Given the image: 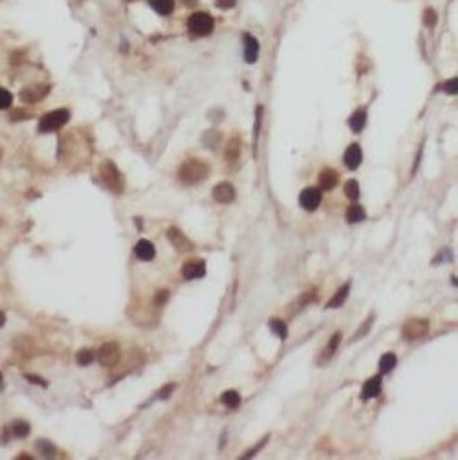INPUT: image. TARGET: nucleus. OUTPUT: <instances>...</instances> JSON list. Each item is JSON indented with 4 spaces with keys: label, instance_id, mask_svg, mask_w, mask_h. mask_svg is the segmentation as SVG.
Masks as SVG:
<instances>
[{
    "label": "nucleus",
    "instance_id": "obj_1",
    "mask_svg": "<svg viewBox=\"0 0 458 460\" xmlns=\"http://www.w3.org/2000/svg\"><path fill=\"white\" fill-rule=\"evenodd\" d=\"M209 165L202 160H187L178 169V180L185 185H194L209 176Z\"/></svg>",
    "mask_w": 458,
    "mask_h": 460
},
{
    "label": "nucleus",
    "instance_id": "obj_2",
    "mask_svg": "<svg viewBox=\"0 0 458 460\" xmlns=\"http://www.w3.org/2000/svg\"><path fill=\"white\" fill-rule=\"evenodd\" d=\"M99 178L105 187H108L112 193L121 194L123 189H125V182H123L121 171L114 165L112 161H103L99 165Z\"/></svg>",
    "mask_w": 458,
    "mask_h": 460
},
{
    "label": "nucleus",
    "instance_id": "obj_3",
    "mask_svg": "<svg viewBox=\"0 0 458 460\" xmlns=\"http://www.w3.org/2000/svg\"><path fill=\"white\" fill-rule=\"evenodd\" d=\"M70 119V112L66 108H57V110H52V112L44 114L41 121H39V132L41 134H48V132H55L61 127L68 123Z\"/></svg>",
    "mask_w": 458,
    "mask_h": 460
},
{
    "label": "nucleus",
    "instance_id": "obj_4",
    "mask_svg": "<svg viewBox=\"0 0 458 460\" xmlns=\"http://www.w3.org/2000/svg\"><path fill=\"white\" fill-rule=\"evenodd\" d=\"M213 28H214L213 17L209 15V13H205V11H196V13H192L191 19H189V30H191L194 35H198V37L209 35V33L213 32Z\"/></svg>",
    "mask_w": 458,
    "mask_h": 460
},
{
    "label": "nucleus",
    "instance_id": "obj_5",
    "mask_svg": "<svg viewBox=\"0 0 458 460\" xmlns=\"http://www.w3.org/2000/svg\"><path fill=\"white\" fill-rule=\"evenodd\" d=\"M121 359V348L116 341H108L97 350V361L101 367H116Z\"/></svg>",
    "mask_w": 458,
    "mask_h": 460
},
{
    "label": "nucleus",
    "instance_id": "obj_6",
    "mask_svg": "<svg viewBox=\"0 0 458 460\" xmlns=\"http://www.w3.org/2000/svg\"><path fill=\"white\" fill-rule=\"evenodd\" d=\"M429 332V321L427 319H409L405 323L403 328H401V334L407 341H416V339H421V337L427 336Z\"/></svg>",
    "mask_w": 458,
    "mask_h": 460
},
{
    "label": "nucleus",
    "instance_id": "obj_7",
    "mask_svg": "<svg viewBox=\"0 0 458 460\" xmlns=\"http://www.w3.org/2000/svg\"><path fill=\"white\" fill-rule=\"evenodd\" d=\"M299 203L304 211H315L321 203V191L317 187H306L299 194Z\"/></svg>",
    "mask_w": 458,
    "mask_h": 460
},
{
    "label": "nucleus",
    "instance_id": "obj_8",
    "mask_svg": "<svg viewBox=\"0 0 458 460\" xmlns=\"http://www.w3.org/2000/svg\"><path fill=\"white\" fill-rule=\"evenodd\" d=\"M50 86L48 85H37V86H26L21 90V99L28 105H33V103H39L41 99H44V96H48Z\"/></svg>",
    "mask_w": 458,
    "mask_h": 460
},
{
    "label": "nucleus",
    "instance_id": "obj_9",
    "mask_svg": "<svg viewBox=\"0 0 458 460\" xmlns=\"http://www.w3.org/2000/svg\"><path fill=\"white\" fill-rule=\"evenodd\" d=\"M207 272V266H205V261L202 259H192V261H187L181 268V275L185 279H202Z\"/></svg>",
    "mask_w": 458,
    "mask_h": 460
},
{
    "label": "nucleus",
    "instance_id": "obj_10",
    "mask_svg": "<svg viewBox=\"0 0 458 460\" xmlns=\"http://www.w3.org/2000/svg\"><path fill=\"white\" fill-rule=\"evenodd\" d=\"M167 239H169V242H171L178 252H191L192 248H194V244H192V242L187 239V235H183V231H180L178 227H171V229L167 231Z\"/></svg>",
    "mask_w": 458,
    "mask_h": 460
},
{
    "label": "nucleus",
    "instance_id": "obj_11",
    "mask_svg": "<svg viewBox=\"0 0 458 460\" xmlns=\"http://www.w3.org/2000/svg\"><path fill=\"white\" fill-rule=\"evenodd\" d=\"M242 41H244V61L248 65H253L259 59V41L250 33H244Z\"/></svg>",
    "mask_w": 458,
    "mask_h": 460
},
{
    "label": "nucleus",
    "instance_id": "obj_12",
    "mask_svg": "<svg viewBox=\"0 0 458 460\" xmlns=\"http://www.w3.org/2000/svg\"><path fill=\"white\" fill-rule=\"evenodd\" d=\"M363 161V150L357 143H352L345 152V165L352 171H356Z\"/></svg>",
    "mask_w": 458,
    "mask_h": 460
},
{
    "label": "nucleus",
    "instance_id": "obj_13",
    "mask_svg": "<svg viewBox=\"0 0 458 460\" xmlns=\"http://www.w3.org/2000/svg\"><path fill=\"white\" fill-rule=\"evenodd\" d=\"M213 198L218 203H231L235 200V187L227 182L218 183V185L213 189Z\"/></svg>",
    "mask_w": 458,
    "mask_h": 460
},
{
    "label": "nucleus",
    "instance_id": "obj_14",
    "mask_svg": "<svg viewBox=\"0 0 458 460\" xmlns=\"http://www.w3.org/2000/svg\"><path fill=\"white\" fill-rule=\"evenodd\" d=\"M134 253H136V257L139 259V261H152V259L156 257V248L154 244L150 241H147V239H141V241L136 244V248H134Z\"/></svg>",
    "mask_w": 458,
    "mask_h": 460
},
{
    "label": "nucleus",
    "instance_id": "obj_15",
    "mask_svg": "<svg viewBox=\"0 0 458 460\" xmlns=\"http://www.w3.org/2000/svg\"><path fill=\"white\" fill-rule=\"evenodd\" d=\"M379 391H381V376H374L363 385L361 400H372L379 394Z\"/></svg>",
    "mask_w": 458,
    "mask_h": 460
},
{
    "label": "nucleus",
    "instance_id": "obj_16",
    "mask_svg": "<svg viewBox=\"0 0 458 460\" xmlns=\"http://www.w3.org/2000/svg\"><path fill=\"white\" fill-rule=\"evenodd\" d=\"M337 182H339V174H337L334 169H325V171H321L319 185H321L323 191H330V189H334L337 185Z\"/></svg>",
    "mask_w": 458,
    "mask_h": 460
},
{
    "label": "nucleus",
    "instance_id": "obj_17",
    "mask_svg": "<svg viewBox=\"0 0 458 460\" xmlns=\"http://www.w3.org/2000/svg\"><path fill=\"white\" fill-rule=\"evenodd\" d=\"M341 337H343L341 332H336V334L330 337V343L326 345V348L323 350V354H321L319 363H326L328 359H332V356L337 352V347H339V343H341Z\"/></svg>",
    "mask_w": 458,
    "mask_h": 460
},
{
    "label": "nucleus",
    "instance_id": "obj_18",
    "mask_svg": "<svg viewBox=\"0 0 458 460\" xmlns=\"http://www.w3.org/2000/svg\"><path fill=\"white\" fill-rule=\"evenodd\" d=\"M348 292H350V283L343 284L341 288L334 294V297L326 303V308H339L341 305H345V301L348 299Z\"/></svg>",
    "mask_w": 458,
    "mask_h": 460
},
{
    "label": "nucleus",
    "instance_id": "obj_19",
    "mask_svg": "<svg viewBox=\"0 0 458 460\" xmlns=\"http://www.w3.org/2000/svg\"><path fill=\"white\" fill-rule=\"evenodd\" d=\"M35 451H37L41 456H44V458H54V456H57L55 445L52 444L50 440H44V438H39L37 442H35Z\"/></svg>",
    "mask_w": 458,
    "mask_h": 460
},
{
    "label": "nucleus",
    "instance_id": "obj_20",
    "mask_svg": "<svg viewBox=\"0 0 458 460\" xmlns=\"http://www.w3.org/2000/svg\"><path fill=\"white\" fill-rule=\"evenodd\" d=\"M365 218H367V213H365L363 205H359V203H354V205L346 209V222L348 224H357V222H363Z\"/></svg>",
    "mask_w": 458,
    "mask_h": 460
},
{
    "label": "nucleus",
    "instance_id": "obj_21",
    "mask_svg": "<svg viewBox=\"0 0 458 460\" xmlns=\"http://www.w3.org/2000/svg\"><path fill=\"white\" fill-rule=\"evenodd\" d=\"M348 125H350V129L356 134L361 132L365 129V125H367V112L365 110H356L350 116V119H348Z\"/></svg>",
    "mask_w": 458,
    "mask_h": 460
},
{
    "label": "nucleus",
    "instance_id": "obj_22",
    "mask_svg": "<svg viewBox=\"0 0 458 460\" xmlns=\"http://www.w3.org/2000/svg\"><path fill=\"white\" fill-rule=\"evenodd\" d=\"M396 365H398L396 354H392V352L383 354V356L379 358V372H381V374H389V372L394 370Z\"/></svg>",
    "mask_w": 458,
    "mask_h": 460
},
{
    "label": "nucleus",
    "instance_id": "obj_23",
    "mask_svg": "<svg viewBox=\"0 0 458 460\" xmlns=\"http://www.w3.org/2000/svg\"><path fill=\"white\" fill-rule=\"evenodd\" d=\"M149 2L160 15H171L174 10V0H149Z\"/></svg>",
    "mask_w": 458,
    "mask_h": 460
},
{
    "label": "nucleus",
    "instance_id": "obj_24",
    "mask_svg": "<svg viewBox=\"0 0 458 460\" xmlns=\"http://www.w3.org/2000/svg\"><path fill=\"white\" fill-rule=\"evenodd\" d=\"M11 434L17 438H26L30 434V423L24 422V420H15L11 423Z\"/></svg>",
    "mask_w": 458,
    "mask_h": 460
},
{
    "label": "nucleus",
    "instance_id": "obj_25",
    "mask_svg": "<svg viewBox=\"0 0 458 460\" xmlns=\"http://www.w3.org/2000/svg\"><path fill=\"white\" fill-rule=\"evenodd\" d=\"M220 400L227 409H237L240 405V394L237 391H225Z\"/></svg>",
    "mask_w": 458,
    "mask_h": 460
},
{
    "label": "nucleus",
    "instance_id": "obj_26",
    "mask_svg": "<svg viewBox=\"0 0 458 460\" xmlns=\"http://www.w3.org/2000/svg\"><path fill=\"white\" fill-rule=\"evenodd\" d=\"M94 359H96V352L90 350V348H83V350H79L77 356H75V361H77V365H81V367L90 365Z\"/></svg>",
    "mask_w": 458,
    "mask_h": 460
},
{
    "label": "nucleus",
    "instance_id": "obj_27",
    "mask_svg": "<svg viewBox=\"0 0 458 460\" xmlns=\"http://www.w3.org/2000/svg\"><path fill=\"white\" fill-rule=\"evenodd\" d=\"M270 328L275 336H279L281 339H286L288 337V327L286 323L281 321V319H270Z\"/></svg>",
    "mask_w": 458,
    "mask_h": 460
},
{
    "label": "nucleus",
    "instance_id": "obj_28",
    "mask_svg": "<svg viewBox=\"0 0 458 460\" xmlns=\"http://www.w3.org/2000/svg\"><path fill=\"white\" fill-rule=\"evenodd\" d=\"M345 194H346V198H350V200H357V198H359V183H357L356 180H348V182L345 183Z\"/></svg>",
    "mask_w": 458,
    "mask_h": 460
},
{
    "label": "nucleus",
    "instance_id": "obj_29",
    "mask_svg": "<svg viewBox=\"0 0 458 460\" xmlns=\"http://www.w3.org/2000/svg\"><path fill=\"white\" fill-rule=\"evenodd\" d=\"M239 150H240V141L239 138H233L229 139V145H227V160L229 161H235L239 158Z\"/></svg>",
    "mask_w": 458,
    "mask_h": 460
},
{
    "label": "nucleus",
    "instance_id": "obj_30",
    "mask_svg": "<svg viewBox=\"0 0 458 460\" xmlns=\"http://www.w3.org/2000/svg\"><path fill=\"white\" fill-rule=\"evenodd\" d=\"M11 103H13V96H11V92L0 86V110H6V108H10Z\"/></svg>",
    "mask_w": 458,
    "mask_h": 460
},
{
    "label": "nucleus",
    "instance_id": "obj_31",
    "mask_svg": "<svg viewBox=\"0 0 458 460\" xmlns=\"http://www.w3.org/2000/svg\"><path fill=\"white\" fill-rule=\"evenodd\" d=\"M372 321H374V316H370V317L367 319V321L363 323L361 328H359V330L356 332V336H354V341H357V339H361V337L365 336V334H368V332H370V328H372Z\"/></svg>",
    "mask_w": 458,
    "mask_h": 460
},
{
    "label": "nucleus",
    "instance_id": "obj_32",
    "mask_svg": "<svg viewBox=\"0 0 458 460\" xmlns=\"http://www.w3.org/2000/svg\"><path fill=\"white\" fill-rule=\"evenodd\" d=\"M436 11L432 10V8H429V10H425V13H423V22H425V26L432 28L434 24H436Z\"/></svg>",
    "mask_w": 458,
    "mask_h": 460
},
{
    "label": "nucleus",
    "instance_id": "obj_33",
    "mask_svg": "<svg viewBox=\"0 0 458 460\" xmlns=\"http://www.w3.org/2000/svg\"><path fill=\"white\" fill-rule=\"evenodd\" d=\"M24 380H26L28 383H33V385H39V387L48 385V381L43 380V378H39V376H35V374H24Z\"/></svg>",
    "mask_w": 458,
    "mask_h": 460
},
{
    "label": "nucleus",
    "instance_id": "obj_34",
    "mask_svg": "<svg viewBox=\"0 0 458 460\" xmlns=\"http://www.w3.org/2000/svg\"><path fill=\"white\" fill-rule=\"evenodd\" d=\"M442 88H443L445 92H447V94L454 96V94L458 92V79H456V77H453V79H449L447 83H445V85L442 86Z\"/></svg>",
    "mask_w": 458,
    "mask_h": 460
},
{
    "label": "nucleus",
    "instance_id": "obj_35",
    "mask_svg": "<svg viewBox=\"0 0 458 460\" xmlns=\"http://www.w3.org/2000/svg\"><path fill=\"white\" fill-rule=\"evenodd\" d=\"M268 438H270V436H264V438H262V440H261V442H259V444H257V445H255V447H253V449H251V451H248V453H246V455H244V456H242V458H251V456H255V453H259V451H261V449H262V447H264V445H266Z\"/></svg>",
    "mask_w": 458,
    "mask_h": 460
},
{
    "label": "nucleus",
    "instance_id": "obj_36",
    "mask_svg": "<svg viewBox=\"0 0 458 460\" xmlns=\"http://www.w3.org/2000/svg\"><path fill=\"white\" fill-rule=\"evenodd\" d=\"M174 389H176L174 383H169V385H165L160 392H158V398H161V400H167V398L172 394V391H174Z\"/></svg>",
    "mask_w": 458,
    "mask_h": 460
},
{
    "label": "nucleus",
    "instance_id": "obj_37",
    "mask_svg": "<svg viewBox=\"0 0 458 460\" xmlns=\"http://www.w3.org/2000/svg\"><path fill=\"white\" fill-rule=\"evenodd\" d=\"M214 4L218 6L220 10H231L237 4V0H214Z\"/></svg>",
    "mask_w": 458,
    "mask_h": 460
},
{
    "label": "nucleus",
    "instance_id": "obj_38",
    "mask_svg": "<svg viewBox=\"0 0 458 460\" xmlns=\"http://www.w3.org/2000/svg\"><path fill=\"white\" fill-rule=\"evenodd\" d=\"M167 299H169V292H167V290H160V292L156 294L154 301H156V305H163Z\"/></svg>",
    "mask_w": 458,
    "mask_h": 460
},
{
    "label": "nucleus",
    "instance_id": "obj_39",
    "mask_svg": "<svg viewBox=\"0 0 458 460\" xmlns=\"http://www.w3.org/2000/svg\"><path fill=\"white\" fill-rule=\"evenodd\" d=\"M30 118V114L28 112H22V110H15V112L11 114V121H21V119H26Z\"/></svg>",
    "mask_w": 458,
    "mask_h": 460
},
{
    "label": "nucleus",
    "instance_id": "obj_40",
    "mask_svg": "<svg viewBox=\"0 0 458 460\" xmlns=\"http://www.w3.org/2000/svg\"><path fill=\"white\" fill-rule=\"evenodd\" d=\"M6 325V316H4V312H0V328L4 327Z\"/></svg>",
    "mask_w": 458,
    "mask_h": 460
},
{
    "label": "nucleus",
    "instance_id": "obj_41",
    "mask_svg": "<svg viewBox=\"0 0 458 460\" xmlns=\"http://www.w3.org/2000/svg\"><path fill=\"white\" fill-rule=\"evenodd\" d=\"M198 0H183V4L185 6H196Z\"/></svg>",
    "mask_w": 458,
    "mask_h": 460
},
{
    "label": "nucleus",
    "instance_id": "obj_42",
    "mask_svg": "<svg viewBox=\"0 0 458 460\" xmlns=\"http://www.w3.org/2000/svg\"><path fill=\"white\" fill-rule=\"evenodd\" d=\"M4 389V378H2V372H0V391Z\"/></svg>",
    "mask_w": 458,
    "mask_h": 460
},
{
    "label": "nucleus",
    "instance_id": "obj_43",
    "mask_svg": "<svg viewBox=\"0 0 458 460\" xmlns=\"http://www.w3.org/2000/svg\"><path fill=\"white\" fill-rule=\"evenodd\" d=\"M19 458H22V460H28V458H30V456H28V455H26V453H22V455H21V456H19Z\"/></svg>",
    "mask_w": 458,
    "mask_h": 460
},
{
    "label": "nucleus",
    "instance_id": "obj_44",
    "mask_svg": "<svg viewBox=\"0 0 458 460\" xmlns=\"http://www.w3.org/2000/svg\"><path fill=\"white\" fill-rule=\"evenodd\" d=\"M0 160H2V149H0Z\"/></svg>",
    "mask_w": 458,
    "mask_h": 460
},
{
    "label": "nucleus",
    "instance_id": "obj_45",
    "mask_svg": "<svg viewBox=\"0 0 458 460\" xmlns=\"http://www.w3.org/2000/svg\"><path fill=\"white\" fill-rule=\"evenodd\" d=\"M128 2H132V0H128Z\"/></svg>",
    "mask_w": 458,
    "mask_h": 460
}]
</instances>
